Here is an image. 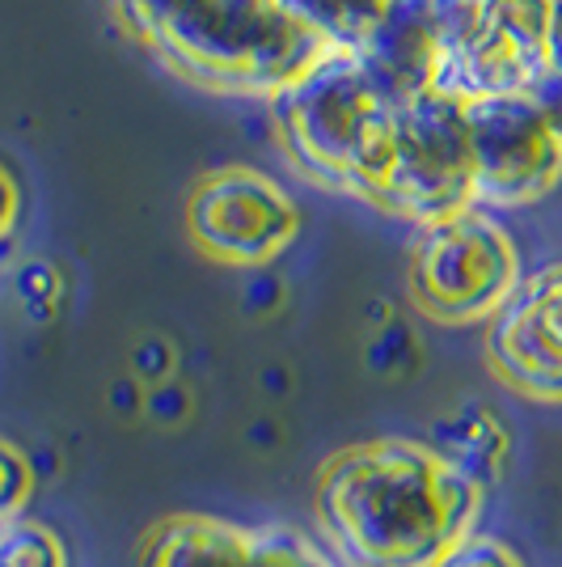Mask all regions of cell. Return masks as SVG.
<instances>
[{"instance_id":"277c9868","label":"cell","mask_w":562,"mask_h":567,"mask_svg":"<svg viewBox=\"0 0 562 567\" xmlns=\"http://www.w3.org/2000/svg\"><path fill=\"white\" fill-rule=\"evenodd\" d=\"M406 288L419 313L445 327L491 322L520 288L512 237L482 208L427 225L410 250Z\"/></svg>"},{"instance_id":"cb8c5ba5","label":"cell","mask_w":562,"mask_h":567,"mask_svg":"<svg viewBox=\"0 0 562 567\" xmlns=\"http://www.w3.org/2000/svg\"><path fill=\"white\" fill-rule=\"evenodd\" d=\"M111 406H115L118 415H136V411H144V390L136 378H123L111 385Z\"/></svg>"},{"instance_id":"ac0fdd59","label":"cell","mask_w":562,"mask_h":567,"mask_svg":"<svg viewBox=\"0 0 562 567\" xmlns=\"http://www.w3.org/2000/svg\"><path fill=\"white\" fill-rule=\"evenodd\" d=\"M18 301H22L25 318L51 322V313L60 309V276H55L51 262L34 259L18 271Z\"/></svg>"},{"instance_id":"3957f363","label":"cell","mask_w":562,"mask_h":567,"mask_svg":"<svg viewBox=\"0 0 562 567\" xmlns=\"http://www.w3.org/2000/svg\"><path fill=\"white\" fill-rule=\"evenodd\" d=\"M288 157L313 183L376 204L394 166L398 111L376 94L352 51L330 48L313 69L271 97Z\"/></svg>"},{"instance_id":"9a60e30c","label":"cell","mask_w":562,"mask_h":567,"mask_svg":"<svg viewBox=\"0 0 562 567\" xmlns=\"http://www.w3.org/2000/svg\"><path fill=\"white\" fill-rule=\"evenodd\" d=\"M241 567H334V559L292 525H262L250 529Z\"/></svg>"},{"instance_id":"9c48e42d","label":"cell","mask_w":562,"mask_h":567,"mask_svg":"<svg viewBox=\"0 0 562 567\" xmlns=\"http://www.w3.org/2000/svg\"><path fill=\"white\" fill-rule=\"evenodd\" d=\"M487 364L516 394L562 402V267L520 280L487 322Z\"/></svg>"},{"instance_id":"5b68a950","label":"cell","mask_w":562,"mask_h":567,"mask_svg":"<svg viewBox=\"0 0 562 567\" xmlns=\"http://www.w3.org/2000/svg\"><path fill=\"white\" fill-rule=\"evenodd\" d=\"M436 90L457 102L524 94L545 72V0H436Z\"/></svg>"},{"instance_id":"603a6c76","label":"cell","mask_w":562,"mask_h":567,"mask_svg":"<svg viewBox=\"0 0 562 567\" xmlns=\"http://www.w3.org/2000/svg\"><path fill=\"white\" fill-rule=\"evenodd\" d=\"M545 69L562 72V0H545Z\"/></svg>"},{"instance_id":"30bf717a","label":"cell","mask_w":562,"mask_h":567,"mask_svg":"<svg viewBox=\"0 0 562 567\" xmlns=\"http://www.w3.org/2000/svg\"><path fill=\"white\" fill-rule=\"evenodd\" d=\"M352 55L394 111L410 97L436 90V72H440L436 0H389L373 34Z\"/></svg>"},{"instance_id":"e0dca14e","label":"cell","mask_w":562,"mask_h":567,"mask_svg":"<svg viewBox=\"0 0 562 567\" xmlns=\"http://www.w3.org/2000/svg\"><path fill=\"white\" fill-rule=\"evenodd\" d=\"M436 567H524V559H520L503 538L473 529V534H466L461 543L448 546Z\"/></svg>"},{"instance_id":"2e32d148","label":"cell","mask_w":562,"mask_h":567,"mask_svg":"<svg viewBox=\"0 0 562 567\" xmlns=\"http://www.w3.org/2000/svg\"><path fill=\"white\" fill-rule=\"evenodd\" d=\"M34 496V462L13 441L0 436V520H13L25 513Z\"/></svg>"},{"instance_id":"7a4b0ae2","label":"cell","mask_w":562,"mask_h":567,"mask_svg":"<svg viewBox=\"0 0 562 567\" xmlns=\"http://www.w3.org/2000/svg\"><path fill=\"white\" fill-rule=\"evenodd\" d=\"M127 30L174 72L225 94H280L326 43L280 0H115Z\"/></svg>"},{"instance_id":"7402d4cb","label":"cell","mask_w":562,"mask_h":567,"mask_svg":"<svg viewBox=\"0 0 562 567\" xmlns=\"http://www.w3.org/2000/svg\"><path fill=\"white\" fill-rule=\"evenodd\" d=\"M18 213H22V190H18V178L0 166V246H4V237L13 234Z\"/></svg>"},{"instance_id":"5bb4252c","label":"cell","mask_w":562,"mask_h":567,"mask_svg":"<svg viewBox=\"0 0 562 567\" xmlns=\"http://www.w3.org/2000/svg\"><path fill=\"white\" fill-rule=\"evenodd\" d=\"M0 567H69L60 534L43 520H0Z\"/></svg>"},{"instance_id":"d6986e66","label":"cell","mask_w":562,"mask_h":567,"mask_svg":"<svg viewBox=\"0 0 562 567\" xmlns=\"http://www.w3.org/2000/svg\"><path fill=\"white\" fill-rule=\"evenodd\" d=\"M144 415L157 420V424H183V420L190 415L187 385H178V381L148 385V390H144Z\"/></svg>"},{"instance_id":"6da1fadb","label":"cell","mask_w":562,"mask_h":567,"mask_svg":"<svg viewBox=\"0 0 562 567\" xmlns=\"http://www.w3.org/2000/svg\"><path fill=\"white\" fill-rule=\"evenodd\" d=\"M487 492L427 441L381 436L330 453L313 483V517L347 567H436L473 534Z\"/></svg>"},{"instance_id":"8992f818","label":"cell","mask_w":562,"mask_h":567,"mask_svg":"<svg viewBox=\"0 0 562 567\" xmlns=\"http://www.w3.org/2000/svg\"><path fill=\"white\" fill-rule=\"evenodd\" d=\"M376 208L406 216L419 229L448 216L469 213L473 204V162H469L466 102L427 90L398 106L394 118V166Z\"/></svg>"},{"instance_id":"7c38bea8","label":"cell","mask_w":562,"mask_h":567,"mask_svg":"<svg viewBox=\"0 0 562 567\" xmlns=\"http://www.w3.org/2000/svg\"><path fill=\"white\" fill-rule=\"evenodd\" d=\"M427 445L440 453L452 471L466 474L469 483H478L487 492L491 483H499V474L508 466L512 436H508V427H503V420L495 415L491 406L466 402V406H457L452 415H445L436 424Z\"/></svg>"},{"instance_id":"8fae6325","label":"cell","mask_w":562,"mask_h":567,"mask_svg":"<svg viewBox=\"0 0 562 567\" xmlns=\"http://www.w3.org/2000/svg\"><path fill=\"white\" fill-rule=\"evenodd\" d=\"M250 529L208 513H174L144 529L136 567H241Z\"/></svg>"},{"instance_id":"ba28073f","label":"cell","mask_w":562,"mask_h":567,"mask_svg":"<svg viewBox=\"0 0 562 567\" xmlns=\"http://www.w3.org/2000/svg\"><path fill=\"white\" fill-rule=\"evenodd\" d=\"M190 241L216 262L262 267L301 234L292 195L250 166H225L199 178L187 204Z\"/></svg>"},{"instance_id":"ffe728a7","label":"cell","mask_w":562,"mask_h":567,"mask_svg":"<svg viewBox=\"0 0 562 567\" xmlns=\"http://www.w3.org/2000/svg\"><path fill=\"white\" fill-rule=\"evenodd\" d=\"M174 373V348L165 339H144L140 348L132 352V378L140 385H162Z\"/></svg>"},{"instance_id":"44dd1931","label":"cell","mask_w":562,"mask_h":567,"mask_svg":"<svg viewBox=\"0 0 562 567\" xmlns=\"http://www.w3.org/2000/svg\"><path fill=\"white\" fill-rule=\"evenodd\" d=\"M524 97L538 106V115L550 123V132H554V136L562 141V72L545 69L538 81L524 90Z\"/></svg>"},{"instance_id":"52a82bcc","label":"cell","mask_w":562,"mask_h":567,"mask_svg":"<svg viewBox=\"0 0 562 567\" xmlns=\"http://www.w3.org/2000/svg\"><path fill=\"white\" fill-rule=\"evenodd\" d=\"M473 204L520 208L559 187L562 141L524 94L466 102Z\"/></svg>"},{"instance_id":"4fadbf2b","label":"cell","mask_w":562,"mask_h":567,"mask_svg":"<svg viewBox=\"0 0 562 567\" xmlns=\"http://www.w3.org/2000/svg\"><path fill=\"white\" fill-rule=\"evenodd\" d=\"M280 4L326 48L339 51L360 48L381 22V13L389 9V0H280Z\"/></svg>"}]
</instances>
